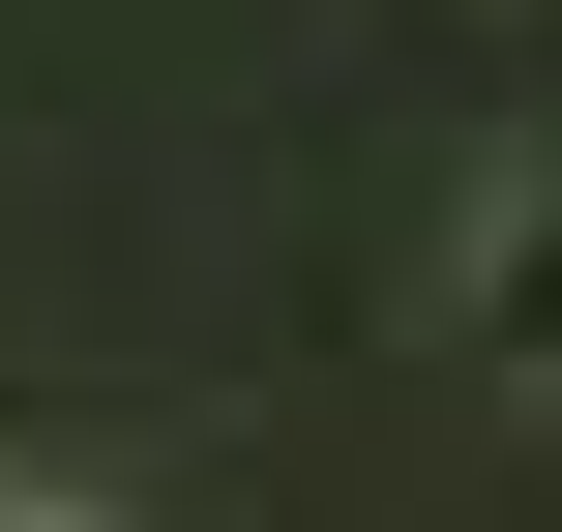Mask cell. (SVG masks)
I'll use <instances>...</instances> for the list:
<instances>
[{
  "label": "cell",
  "instance_id": "obj_1",
  "mask_svg": "<svg viewBox=\"0 0 562 532\" xmlns=\"http://www.w3.org/2000/svg\"><path fill=\"white\" fill-rule=\"evenodd\" d=\"M445 326H474V385H504V415H562V148H504V207H474Z\"/></svg>",
  "mask_w": 562,
  "mask_h": 532
},
{
  "label": "cell",
  "instance_id": "obj_2",
  "mask_svg": "<svg viewBox=\"0 0 562 532\" xmlns=\"http://www.w3.org/2000/svg\"><path fill=\"white\" fill-rule=\"evenodd\" d=\"M0 532H148V503H59V474H0Z\"/></svg>",
  "mask_w": 562,
  "mask_h": 532
}]
</instances>
